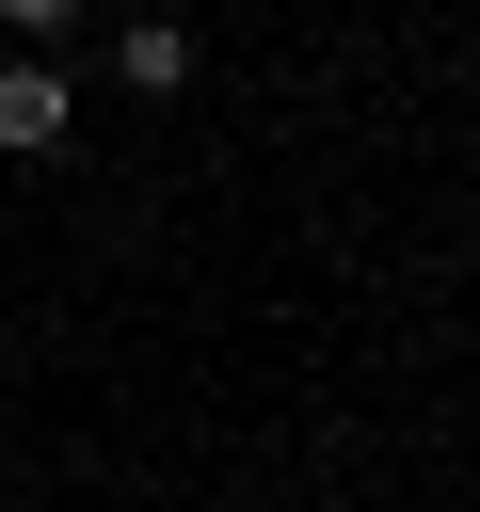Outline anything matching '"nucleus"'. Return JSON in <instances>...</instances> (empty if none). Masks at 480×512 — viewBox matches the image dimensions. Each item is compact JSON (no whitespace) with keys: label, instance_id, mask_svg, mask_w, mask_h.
<instances>
[{"label":"nucleus","instance_id":"f257e3e1","mask_svg":"<svg viewBox=\"0 0 480 512\" xmlns=\"http://www.w3.org/2000/svg\"><path fill=\"white\" fill-rule=\"evenodd\" d=\"M64 144H80L64 64H48V48H16V64H0V160H64Z\"/></svg>","mask_w":480,"mask_h":512},{"label":"nucleus","instance_id":"f03ea898","mask_svg":"<svg viewBox=\"0 0 480 512\" xmlns=\"http://www.w3.org/2000/svg\"><path fill=\"white\" fill-rule=\"evenodd\" d=\"M112 80H128V96H192V32H176V16H128V32H112Z\"/></svg>","mask_w":480,"mask_h":512},{"label":"nucleus","instance_id":"7ed1b4c3","mask_svg":"<svg viewBox=\"0 0 480 512\" xmlns=\"http://www.w3.org/2000/svg\"><path fill=\"white\" fill-rule=\"evenodd\" d=\"M80 16H96V0H0V32H16V48H64Z\"/></svg>","mask_w":480,"mask_h":512}]
</instances>
